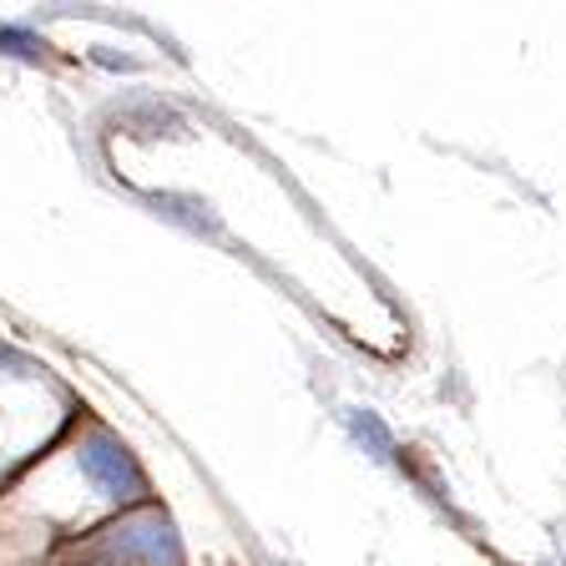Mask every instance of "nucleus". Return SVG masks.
Instances as JSON below:
<instances>
[{
  "label": "nucleus",
  "mask_w": 566,
  "mask_h": 566,
  "mask_svg": "<svg viewBox=\"0 0 566 566\" xmlns=\"http://www.w3.org/2000/svg\"><path fill=\"white\" fill-rule=\"evenodd\" d=\"M76 465H82V475L96 485V491L106 495V501H142L147 495V481H142L137 460H132V450L122 446L112 430H86V440L76 446Z\"/></svg>",
  "instance_id": "1"
},
{
  "label": "nucleus",
  "mask_w": 566,
  "mask_h": 566,
  "mask_svg": "<svg viewBox=\"0 0 566 566\" xmlns=\"http://www.w3.org/2000/svg\"><path fill=\"white\" fill-rule=\"evenodd\" d=\"M106 552L142 566H182L172 521L157 516V511H137V516H127L122 526L106 531Z\"/></svg>",
  "instance_id": "2"
},
{
  "label": "nucleus",
  "mask_w": 566,
  "mask_h": 566,
  "mask_svg": "<svg viewBox=\"0 0 566 566\" xmlns=\"http://www.w3.org/2000/svg\"><path fill=\"white\" fill-rule=\"evenodd\" d=\"M349 430H354V440H359V446H365L375 460H395V440H389V430L379 424V415L349 410Z\"/></svg>",
  "instance_id": "3"
},
{
  "label": "nucleus",
  "mask_w": 566,
  "mask_h": 566,
  "mask_svg": "<svg viewBox=\"0 0 566 566\" xmlns=\"http://www.w3.org/2000/svg\"><path fill=\"white\" fill-rule=\"evenodd\" d=\"M0 46L11 51V56H41V41L31 31H11V25L0 31Z\"/></svg>",
  "instance_id": "4"
}]
</instances>
